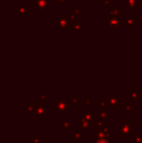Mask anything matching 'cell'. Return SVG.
Instances as JSON below:
<instances>
[{
    "label": "cell",
    "mask_w": 142,
    "mask_h": 143,
    "mask_svg": "<svg viewBox=\"0 0 142 143\" xmlns=\"http://www.w3.org/2000/svg\"><path fill=\"white\" fill-rule=\"evenodd\" d=\"M96 143H108V141L105 140V139H100V140H98Z\"/></svg>",
    "instance_id": "cell-1"
}]
</instances>
